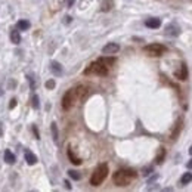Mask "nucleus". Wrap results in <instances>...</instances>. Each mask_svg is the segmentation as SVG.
Instances as JSON below:
<instances>
[{"mask_svg":"<svg viewBox=\"0 0 192 192\" xmlns=\"http://www.w3.org/2000/svg\"><path fill=\"white\" fill-rule=\"evenodd\" d=\"M17 107V99H15V98H13V99H11V103H9V108H11V109H13V108Z\"/></svg>","mask_w":192,"mask_h":192,"instance_id":"cd10ccee","label":"nucleus"},{"mask_svg":"<svg viewBox=\"0 0 192 192\" xmlns=\"http://www.w3.org/2000/svg\"><path fill=\"white\" fill-rule=\"evenodd\" d=\"M65 22H67V24L71 22V17H67V18H65Z\"/></svg>","mask_w":192,"mask_h":192,"instance_id":"2f4dec72","label":"nucleus"},{"mask_svg":"<svg viewBox=\"0 0 192 192\" xmlns=\"http://www.w3.org/2000/svg\"><path fill=\"white\" fill-rule=\"evenodd\" d=\"M31 105H33L34 109H39V108H40L39 96H37V95H33V98H31Z\"/></svg>","mask_w":192,"mask_h":192,"instance_id":"b1692460","label":"nucleus"},{"mask_svg":"<svg viewBox=\"0 0 192 192\" xmlns=\"http://www.w3.org/2000/svg\"><path fill=\"white\" fill-rule=\"evenodd\" d=\"M11 41L13 43V45L21 43V34H19V31H17V30L11 31Z\"/></svg>","mask_w":192,"mask_h":192,"instance_id":"f3484780","label":"nucleus"},{"mask_svg":"<svg viewBox=\"0 0 192 192\" xmlns=\"http://www.w3.org/2000/svg\"><path fill=\"white\" fill-rule=\"evenodd\" d=\"M182 124H183V120L179 118V123H177L176 132H173V135H171V139H177V136H179V133H180V130H182Z\"/></svg>","mask_w":192,"mask_h":192,"instance_id":"412c9836","label":"nucleus"},{"mask_svg":"<svg viewBox=\"0 0 192 192\" xmlns=\"http://www.w3.org/2000/svg\"><path fill=\"white\" fill-rule=\"evenodd\" d=\"M77 101V95H75V89H70V90L64 95L62 98V108L64 111H70L73 108L74 102Z\"/></svg>","mask_w":192,"mask_h":192,"instance_id":"39448f33","label":"nucleus"},{"mask_svg":"<svg viewBox=\"0 0 192 192\" xmlns=\"http://www.w3.org/2000/svg\"><path fill=\"white\" fill-rule=\"evenodd\" d=\"M192 182V173H185L180 177V185H188Z\"/></svg>","mask_w":192,"mask_h":192,"instance_id":"aec40b11","label":"nucleus"},{"mask_svg":"<svg viewBox=\"0 0 192 192\" xmlns=\"http://www.w3.org/2000/svg\"><path fill=\"white\" fill-rule=\"evenodd\" d=\"M30 21H27V19H19L17 24V28L19 30V31H25V30H28L30 28Z\"/></svg>","mask_w":192,"mask_h":192,"instance_id":"dca6fc26","label":"nucleus"},{"mask_svg":"<svg viewBox=\"0 0 192 192\" xmlns=\"http://www.w3.org/2000/svg\"><path fill=\"white\" fill-rule=\"evenodd\" d=\"M152 170H154V167H152V166H148V167H145V169L142 170V175H143V176L151 175V173H152Z\"/></svg>","mask_w":192,"mask_h":192,"instance_id":"a878e982","label":"nucleus"},{"mask_svg":"<svg viewBox=\"0 0 192 192\" xmlns=\"http://www.w3.org/2000/svg\"><path fill=\"white\" fill-rule=\"evenodd\" d=\"M107 176H108V164H105V163L99 164L95 169V171L92 173L90 185L92 186H99L102 182L107 179Z\"/></svg>","mask_w":192,"mask_h":192,"instance_id":"f03ea898","label":"nucleus"},{"mask_svg":"<svg viewBox=\"0 0 192 192\" xmlns=\"http://www.w3.org/2000/svg\"><path fill=\"white\" fill-rule=\"evenodd\" d=\"M3 158H5V161L7 164H13L15 161H17V158H15L13 152H12V151H9V149H6V151H5V154H3Z\"/></svg>","mask_w":192,"mask_h":192,"instance_id":"ddd939ff","label":"nucleus"},{"mask_svg":"<svg viewBox=\"0 0 192 192\" xmlns=\"http://www.w3.org/2000/svg\"><path fill=\"white\" fill-rule=\"evenodd\" d=\"M133 179H136V171L133 170H118L113 176V180L117 186H127Z\"/></svg>","mask_w":192,"mask_h":192,"instance_id":"f257e3e1","label":"nucleus"},{"mask_svg":"<svg viewBox=\"0 0 192 192\" xmlns=\"http://www.w3.org/2000/svg\"><path fill=\"white\" fill-rule=\"evenodd\" d=\"M68 176H70L71 179H74V180H80V179H81V175H80L79 171H75V170H70V171H68Z\"/></svg>","mask_w":192,"mask_h":192,"instance_id":"4be33fe9","label":"nucleus"},{"mask_svg":"<svg viewBox=\"0 0 192 192\" xmlns=\"http://www.w3.org/2000/svg\"><path fill=\"white\" fill-rule=\"evenodd\" d=\"M114 7V0H103L101 5V11L102 12H109Z\"/></svg>","mask_w":192,"mask_h":192,"instance_id":"2eb2a0df","label":"nucleus"},{"mask_svg":"<svg viewBox=\"0 0 192 192\" xmlns=\"http://www.w3.org/2000/svg\"><path fill=\"white\" fill-rule=\"evenodd\" d=\"M73 2H74V0H68V6H71V5H73Z\"/></svg>","mask_w":192,"mask_h":192,"instance_id":"473e14b6","label":"nucleus"},{"mask_svg":"<svg viewBox=\"0 0 192 192\" xmlns=\"http://www.w3.org/2000/svg\"><path fill=\"white\" fill-rule=\"evenodd\" d=\"M189 154L192 155V145H191V148H189Z\"/></svg>","mask_w":192,"mask_h":192,"instance_id":"f704fd0d","label":"nucleus"},{"mask_svg":"<svg viewBox=\"0 0 192 192\" xmlns=\"http://www.w3.org/2000/svg\"><path fill=\"white\" fill-rule=\"evenodd\" d=\"M108 70L109 67L105 65V64L102 62L101 59H98L95 62H92L89 65V68H86L84 70V74H96V75H107L108 74Z\"/></svg>","mask_w":192,"mask_h":192,"instance_id":"7ed1b4c3","label":"nucleus"},{"mask_svg":"<svg viewBox=\"0 0 192 192\" xmlns=\"http://www.w3.org/2000/svg\"><path fill=\"white\" fill-rule=\"evenodd\" d=\"M65 186H67V189H71V185H70V182L65 180Z\"/></svg>","mask_w":192,"mask_h":192,"instance_id":"7c9ffc66","label":"nucleus"},{"mask_svg":"<svg viewBox=\"0 0 192 192\" xmlns=\"http://www.w3.org/2000/svg\"><path fill=\"white\" fill-rule=\"evenodd\" d=\"M74 89H75L77 99H79V101H86V98L89 96V87L80 84V86H77V87H74Z\"/></svg>","mask_w":192,"mask_h":192,"instance_id":"0eeeda50","label":"nucleus"},{"mask_svg":"<svg viewBox=\"0 0 192 192\" xmlns=\"http://www.w3.org/2000/svg\"><path fill=\"white\" fill-rule=\"evenodd\" d=\"M50 130H52V137H53V142H55V143H58V137H59V135H58L56 123H52V124H50Z\"/></svg>","mask_w":192,"mask_h":192,"instance_id":"6ab92c4d","label":"nucleus"},{"mask_svg":"<svg viewBox=\"0 0 192 192\" xmlns=\"http://www.w3.org/2000/svg\"><path fill=\"white\" fill-rule=\"evenodd\" d=\"M166 50H167V47L160 43H152V45H148L143 47V52L149 56H161Z\"/></svg>","mask_w":192,"mask_h":192,"instance_id":"20e7f679","label":"nucleus"},{"mask_svg":"<svg viewBox=\"0 0 192 192\" xmlns=\"http://www.w3.org/2000/svg\"><path fill=\"white\" fill-rule=\"evenodd\" d=\"M118 50H120V45H117V43H108V45L102 47L103 55H115Z\"/></svg>","mask_w":192,"mask_h":192,"instance_id":"6e6552de","label":"nucleus"},{"mask_svg":"<svg viewBox=\"0 0 192 192\" xmlns=\"http://www.w3.org/2000/svg\"><path fill=\"white\" fill-rule=\"evenodd\" d=\"M67 154H68V158H70V161H71L73 164L80 166V164L83 163V161H81V158H79V157H75V155H74V152H73V149H71V148H68Z\"/></svg>","mask_w":192,"mask_h":192,"instance_id":"f8f14e48","label":"nucleus"},{"mask_svg":"<svg viewBox=\"0 0 192 192\" xmlns=\"http://www.w3.org/2000/svg\"><path fill=\"white\" fill-rule=\"evenodd\" d=\"M164 34H166V36H170V37H177V36L180 34V27H179L177 24L171 22V24H169V25L166 27Z\"/></svg>","mask_w":192,"mask_h":192,"instance_id":"423d86ee","label":"nucleus"},{"mask_svg":"<svg viewBox=\"0 0 192 192\" xmlns=\"http://www.w3.org/2000/svg\"><path fill=\"white\" fill-rule=\"evenodd\" d=\"M0 137H2V123H0Z\"/></svg>","mask_w":192,"mask_h":192,"instance_id":"72a5a7b5","label":"nucleus"},{"mask_svg":"<svg viewBox=\"0 0 192 192\" xmlns=\"http://www.w3.org/2000/svg\"><path fill=\"white\" fill-rule=\"evenodd\" d=\"M145 25L148 28H160L161 27V19H158V18H149V19L145 21Z\"/></svg>","mask_w":192,"mask_h":192,"instance_id":"9d476101","label":"nucleus"},{"mask_svg":"<svg viewBox=\"0 0 192 192\" xmlns=\"http://www.w3.org/2000/svg\"><path fill=\"white\" fill-rule=\"evenodd\" d=\"M176 75V79H179V80H186L188 79V67H186V64H182L180 68H179V71H176L175 73Z\"/></svg>","mask_w":192,"mask_h":192,"instance_id":"1a4fd4ad","label":"nucleus"},{"mask_svg":"<svg viewBox=\"0 0 192 192\" xmlns=\"http://www.w3.org/2000/svg\"><path fill=\"white\" fill-rule=\"evenodd\" d=\"M186 167H188V169H192V158H191V160H189V161H188V163H186Z\"/></svg>","mask_w":192,"mask_h":192,"instance_id":"c756f323","label":"nucleus"},{"mask_svg":"<svg viewBox=\"0 0 192 192\" xmlns=\"http://www.w3.org/2000/svg\"><path fill=\"white\" fill-rule=\"evenodd\" d=\"M27 79H28V81H30V87H31V90H36V81H34L33 75L28 74V75H27Z\"/></svg>","mask_w":192,"mask_h":192,"instance_id":"393cba45","label":"nucleus"},{"mask_svg":"<svg viewBox=\"0 0 192 192\" xmlns=\"http://www.w3.org/2000/svg\"><path fill=\"white\" fill-rule=\"evenodd\" d=\"M55 86H56L55 80H49V81H46V87H47V89H53Z\"/></svg>","mask_w":192,"mask_h":192,"instance_id":"bb28decb","label":"nucleus"},{"mask_svg":"<svg viewBox=\"0 0 192 192\" xmlns=\"http://www.w3.org/2000/svg\"><path fill=\"white\" fill-rule=\"evenodd\" d=\"M166 158V149L164 148H160L158 149V154H157V157H155V163L157 164H161Z\"/></svg>","mask_w":192,"mask_h":192,"instance_id":"a211bd4d","label":"nucleus"},{"mask_svg":"<svg viewBox=\"0 0 192 192\" xmlns=\"http://www.w3.org/2000/svg\"><path fill=\"white\" fill-rule=\"evenodd\" d=\"M33 132H34V135H36V139H40L39 132H37V129H36V127H33Z\"/></svg>","mask_w":192,"mask_h":192,"instance_id":"c85d7f7f","label":"nucleus"},{"mask_svg":"<svg viewBox=\"0 0 192 192\" xmlns=\"http://www.w3.org/2000/svg\"><path fill=\"white\" fill-rule=\"evenodd\" d=\"M25 161H27V164H30V166H34V164L37 163V157H36L31 151H25Z\"/></svg>","mask_w":192,"mask_h":192,"instance_id":"4468645a","label":"nucleus"},{"mask_svg":"<svg viewBox=\"0 0 192 192\" xmlns=\"http://www.w3.org/2000/svg\"><path fill=\"white\" fill-rule=\"evenodd\" d=\"M99 59H101L102 62L105 64V65H108V67H111V65H113L114 62H115V58H107V56H103V58H99Z\"/></svg>","mask_w":192,"mask_h":192,"instance_id":"5701e85b","label":"nucleus"},{"mask_svg":"<svg viewBox=\"0 0 192 192\" xmlns=\"http://www.w3.org/2000/svg\"><path fill=\"white\" fill-rule=\"evenodd\" d=\"M50 70L55 75H62V67H61V64L56 62V61H52L50 62Z\"/></svg>","mask_w":192,"mask_h":192,"instance_id":"9b49d317","label":"nucleus"}]
</instances>
